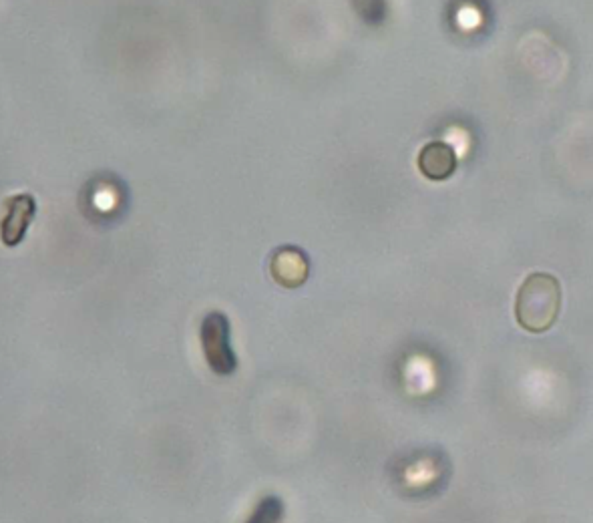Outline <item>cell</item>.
I'll return each mask as SVG.
<instances>
[{
    "label": "cell",
    "mask_w": 593,
    "mask_h": 523,
    "mask_svg": "<svg viewBox=\"0 0 593 523\" xmlns=\"http://www.w3.org/2000/svg\"><path fill=\"white\" fill-rule=\"evenodd\" d=\"M417 163L427 180L445 182L457 169V153L445 141H431L421 149Z\"/></svg>",
    "instance_id": "5"
},
{
    "label": "cell",
    "mask_w": 593,
    "mask_h": 523,
    "mask_svg": "<svg viewBox=\"0 0 593 523\" xmlns=\"http://www.w3.org/2000/svg\"><path fill=\"white\" fill-rule=\"evenodd\" d=\"M282 517H284V501L276 495H268L258 503L254 515L246 523H282Z\"/></svg>",
    "instance_id": "6"
},
{
    "label": "cell",
    "mask_w": 593,
    "mask_h": 523,
    "mask_svg": "<svg viewBox=\"0 0 593 523\" xmlns=\"http://www.w3.org/2000/svg\"><path fill=\"white\" fill-rule=\"evenodd\" d=\"M37 214V202L29 194L13 196L5 202V220H3V242L7 246H17L25 238L33 218Z\"/></svg>",
    "instance_id": "3"
},
{
    "label": "cell",
    "mask_w": 593,
    "mask_h": 523,
    "mask_svg": "<svg viewBox=\"0 0 593 523\" xmlns=\"http://www.w3.org/2000/svg\"><path fill=\"white\" fill-rule=\"evenodd\" d=\"M561 310V284L555 276L535 272L525 278L515 298V318L527 332H547Z\"/></svg>",
    "instance_id": "1"
},
{
    "label": "cell",
    "mask_w": 593,
    "mask_h": 523,
    "mask_svg": "<svg viewBox=\"0 0 593 523\" xmlns=\"http://www.w3.org/2000/svg\"><path fill=\"white\" fill-rule=\"evenodd\" d=\"M202 346L210 369L228 377L238 369V359L230 344V320L224 312H210L202 322Z\"/></svg>",
    "instance_id": "2"
},
{
    "label": "cell",
    "mask_w": 593,
    "mask_h": 523,
    "mask_svg": "<svg viewBox=\"0 0 593 523\" xmlns=\"http://www.w3.org/2000/svg\"><path fill=\"white\" fill-rule=\"evenodd\" d=\"M270 270L278 284H282L286 288H298L310 276V262H308V256L300 248L284 246L274 252Z\"/></svg>",
    "instance_id": "4"
}]
</instances>
